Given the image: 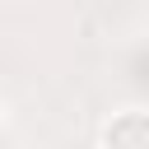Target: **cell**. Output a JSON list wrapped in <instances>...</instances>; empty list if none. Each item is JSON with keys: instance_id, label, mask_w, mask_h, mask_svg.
I'll list each match as a JSON object with an SVG mask.
<instances>
[{"instance_id": "1", "label": "cell", "mask_w": 149, "mask_h": 149, "mask_svg": "<svg viewBox=\"0 0 149 149\" xmlns=\"http://www.w3.org/2000/svg\"><path fill=\"white\" fill-rule=\"evenodd\" d=\"M102 149H149V112H116L102 130Z\"/></svg>"}]
</instances>
